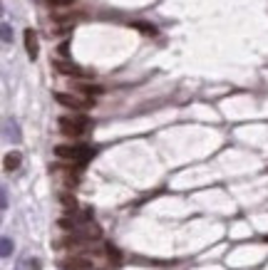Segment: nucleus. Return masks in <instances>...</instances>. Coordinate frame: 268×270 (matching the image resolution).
<instances>
[{"label":"nucleus","mask_w":268,"mask_h":270,"mask_svg":"<svg viewBox=\"0 0 268 270\" xmlns=\"http://www.w3.org/2000/svg\"><path fill=\"white\" fill-rule=\"evenodd\" d=\"M97 238H102V231H100L97 226H84V228L72 231L67 238H62V241H60V246H62V248H74V246L92 243V241H97Z\"/></svg>","instance_id":"obj_1"},{"label":"nucleus","mask_w":268,"mask_h":270,"mask_svg":"<svg viewBox=\"0 0 268 270\" xmlns=\"http://www.w3.org/2000/svg\"><path fill=\"white\" fill-rule=\"evenodd\" d=\"M90 127V119L84 114H72V117H62L60 119V129L67 136H82Z\"/></svg>","instance_id":"obj_2"},{"label":"nucleus","mask_w":268,"mask_h":270,"mask_svg":"<svg viewBox=\"0 0 268 270\" xmlns=\"http://www.w3.org/2000/svg\"><path fill=\"white\" fill-rule=\"evenodd\" d=\"M55 154L60 156V159H67V161H87L94 151L90 149V146H67V144H60L58 149H55Z\"/></svg>","instance_id":"obj_3"},{"label":"nucleus","mask_w":268,"mask_h":270,"mask_svg":"<svg viewBox=\"0 0 268 270\" xmlns=\"http://www.w3.org/2000/svg\"><path fill=\"white\" fill-rule=\"evenodd\" d=\"M60 268L62 270H92V261L87 256H72V258H65L60 261Z\"/></svg>","instance_id":"obj_4"},{"label":"nucleus","mask_w":268,"mask_h":270,"mask_svg":"<svg viewBox=\"0 0 268 270\" xmlns=\"http://www.w3.org/2000/svg\"><path fill=\"white\" fill-rule=\"evenodd\" d=\"M55 99H58L60 104L70 107V109H87V107H90V102H84V99H80V97H74V94H65V92H58Z\"/></svg>","instance_id":"obj_5"},{"label":"nucleus","mask_w":268,"mask_h":270,"mask_svg":"<svg viewBox=\"0 0 268 270\" xmlns=\"http://www.w3.org/2000/svg\"><path fill=\"white\" fill-rule=\"evenodd\" d=\"M25 50H28L30 60H35V57H38V35H35V30H32V27H28V30H25Z\"/></svg>","instance_id":"obj_6"},{"label":"nucleus","mask_w":268,"mask_h":270,"mask_svg":"<svg viewBox=\"0 0 268 270\" xmlns=\"http://www.w3.org/2000/svg\"><path fill=\"white\" fill-rule=\"evenodd\" d=\"M42 268V261L40 258H35V256H25L20 263H18V268L15 270H40Z\"/></svg>","instance_id":"obj_7"},{"label":"nucleus","mask_w":268,"mask_h":270,"mask_svg":"<svg viewBox=\"0 0 268 270\" xmlns=\"http://www.w3.org/2000/svg\"><path fill=\"white\" fill-rule=\"evenodd\" d=\"M55 67L62 74H74V77H84V69H80L77 65H67V62H55Z\"/></svg>","instance_id":"obj_8"},{"label":"nucleus","mask_w":268,"mask_h":270,"mask_svg":"<svg viewBox=\"0 0 268 270\" xmlns=\"http://www.w3.org/2000/svg\"><path fill=\"white\" fill-rule=\"evenodd\" d=\"M20 161H22V156H20L18 151L8 154V156H5V171H15V169H20Z\"/></svg>","instance_id":"obj_9"},{"label":"nucleus","mask_w":268,"mask_h":270,"mask_svg":"<svg viewBox=\"0 0 268 270\" xmlns=\"http://www.w3.org/2000/svg\"><path fill=\"white\" fill-rule=\"evenodd\" d=\"M5 136H12V141H20V132L15 122H5Z\"/></svg>","instance_id":"obj_10"},{"label":"nucleus","mask_w":268,"mask_h":270,"mask_svg":"<svg viewBox=\"0 0 268 270\" xmlns=\"http://www.w3.org/2000/svg\"><path fill=\"white\" fill-rule=\"evenodd\" d=\"M10 253H12V241H10V238H2V241H0V256L8 258Z\"/></svg>","instance_id":"obj_11"},{"label":"nucleus","mask_w":268,"mask_h":270,"mask_svg":"<svg viewBox=\"0 0 268 270\" xmlns=\"http://www.w3.org/2000/svg\"><path fill=\"white\" fill-rule=\"evenodd\" d=\"M134 27H139L144 35H154V32H156V27H154V25H146V22H134Z\"/></svg>","instance_id":"obj_12"},{"label":"nucleus","mask_w":268,"mask_h":270,"mask_svg":"<svg viewBox=\"0 0 268 270\" xmlns=\"http://www.w3.org/2000/svg\"><path fill=\"white\" fill-rule=\"evenodd\" d=\"M107 258H110V261H114V263H120V261H122V256H120V251H117L114 246H107Z\"/></svg>","instance_id":"obj_13"},{"label":"nucleus","mask_w":268,"mask_h":270,"mask_svg":"<svg viewBox=\"0 0 268 270\" xmlns=\"http://www.w3.org/2000/svg\"><path fill=\"white\" fill-rule=\"evenodd\" d=\"M10 40H12V32H10V25H8V22H2V42L8 45Z\"/></svg>","instance_id":"obj_14"},{"label":"nucleus","mask_w":268,"mask_h":270,"mask_svg":"<svg viewBox=\"0 0 268 270\" xmlns=\"http://www.w3.org/2000/svg\"><path fill=\"white\" fill-rule=\"evenodd\" d=\"M62 203L67 206V211H74V208H77V203H74V199H72V196H62Z\"/></svg>","instance_id":"obj_15"},{"label":"nucleus","mask_w":268,"mask_h":270,"mask_svg":"<svg viewBox=\"0 0 268 270\" xmlns=\"http://www.w3.org/2000/svg\"><path fill=\"white\" fill-rule=\"evenodd\" d=\"M82 89H84L87 94H100V92H102V87H90V84H84Z\"/></svg>","instance_id":"obj_16"},{"label":"nucleus","mask_w":268,"mask_h":270,"mask_svg":"<svg viewBox=\"0 0 268 270\" xmlns=\"http://www.w3.org/2000/svg\"><path fill=\"white\" fill-rule=\"evenodd\" d=\"M74 0H50V5H58V7H65V5H72Z\"/></svg>","instance_id":"obj_17"}]
</instances>
